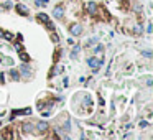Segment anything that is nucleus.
Returning <instances> with one entry per match:
<instances>
[{"mask_svg":"<svg viewBox=\"0 0 153 140\" xmlns=\"http://www.w3.org/2000/svg\"><path fill=\"white\" fill-rule=\"evenodd\" d=\"M36 130L40 132V134H45V132L48 130V122H38L36 124Z\"/></svg>","mask_w":153,"mask_h":140,"instance_id":"7","label":"nucleus"},{"mask_svg":"<svg viewBox=\"0 0 153 140\" xmlns=\"http://www.w3.org/2000/svg\"><path fill=\"white\" fill-rule=\"evenodd\" d=\"M87 64L91 66L94 71H97L99 66H102V59H99V58H89V59H87Z\"/></svg>","mask_w":153,"mask_h":140,"instance_id":"3","label":"nucleus"},{"mask_svg":"<svg viewBox=\"0 0 153 140\" xmlns=\"http://www.w3.org/2000/svg\"><path fill=\"white\" fill-rule=\"evenodd\" d=\"M15 8H17V12L20 13V15H23V16H28V8H26L25 5H21V4H18L17 7H15Z\"/></svg>","mask_w":153,"mask_h":140,"instance_id":"6","label":"nucleus"},{"mask_svg":"<svg viewBox=\"0 0 153 140\" xmlns=\"http://www.w3.org/2000/svg\"><path fill=\"white\" fill-rule=\"evenodd\" d=\"M9 74L13 78V81H20V78H21L20 73H18V71H15V69H10V71H9Z\"/></svg>","mask_w":153,"mask_h":140,"instance_id":"10","label":"nucleus"},{"mask_svg":"<svg viewBox=\"0 0 153 140\" xmlns=\"http://www.w3.org/2000/svg\"><path fill=\"white\" fill-rule=\"evenodd\" d=\"M79 49H81V48H79V45H76L74 48H73V51H71V58H76V56H78Z\"/></svg>","mask_w":153,"mask_h":140,"instance_id":"13","label":"nucleus"},{"mask_svg":"<svg viewBox=\"0 0 153 140\" xmlns=\"http://www.w3.org/2000/svg\"><path fill=\"white\" fill-rule=\"evenodd\" d=\"M48 2H50V0H35V4H36V5H43V7L48 5Z\"/></svg>","mask_w":153,"mask_h":140,"instance_id":"14","label":"nucleus"},{"mask_svg":"<svg viewBox=\"0 0 153 140\" xmlns=\"http://www.w3.org/2000/svg\"><path fill=\"white\" fill-rule=\"evenodd\" d=\"M51 38H53L54 43H58V41H59V38H58V35H56V33H53V35H51Z\"/></svg>","mask_w":153,"mask_h":140,"instance_id":"18","label":"nucleus"},{"mask_svg":"<svg viewBox=\"0 0 153 140\" xmlns=\"http://www.w3.org/2000/svg\"><path fill=\"white\" fill-rule=\"evenodd\" d=\"M21 130H23V132H28V134H31V132L35 130V125H33V124H23V125H21Z\"/></svg>","mask_w":153,"mask_h":140,"instance_id":"9","label":"nucleus"},{"mask_svg":"<svg viewBox=\"0 0 153 140\" xmlns=\"http://www.w3.org/2000/svg\"><path fill=\"white\" fill-rule=\"evenodd\" d=\"M38 20H40V21H43V23H45L46 26H48V28L51 30V31L54 30V25H53V21H51L50 18H48V16H46V13H38Z\"/></svg>","mask_w":153,"mask_h":140,"instance_id":"1","label":"nucleus"},{"mask_svg":"<svg viewBox=\"0 0 153 140\" xmlns=\"http://www.w3.org/2000/svg\"><path fill=\"white\" fill-rule=\"evenodd\" d=\"M87 10H89V13H95V12H97V4L89 2V4H87Z\"/></svg>","mask_w":153,"mask_h":140,"instance_id":"11","label":"nucleus"},{"mask_svg":"<svg viewBox=\"0 0 153 140\" xmlns=\"http://www.w3.org/2000/svg\"><path fill=\"white\" fill-rule=\"evenodd\" d=\"M21 74H23V76H30V74H31V71H30V68L26 64H21Z\"/></svg>","mask_w":153,"mask_h":140,"instance_id":"12","label":"nucleus"},{"mask_svg":"<svg viewBox=\"0 0 153 140\" xmlns=\"http://www.w3.org/2000/svg\"><path fill=\"white\" fill-rule=\"evenodd\" d=\"M2 8H4V10H9V8H12V2H5V4L2 5Z\"/></svg>","mask_w":153,"mask_h":140,"instance_id":"16","label":"nucleus"},{"mask_svg":"<svg viewBox=\"0 0 153 140\" xmlns=\"http://www.w3.org/2000/svg\"><path fill=\"white\" fill-rule=\"evenodd\" d=\"M71 33H73L74 36L81 35V33H83V26H81V25H73V26H71Z\"/></svg>","mask_w":153,"mask_h":140,"instance_id":"8","label":"nucleus"},{"mask_svg":"<svg viewBox=\"0 0 153 140\" xmlns=\"http://www.w3.org/2000/svg\"><path fill=\"white\" fill-rule=\"evenodd\" d=\"M143 56H147V58H152V51H148V49H147V51H143Z\"/></svg>","mask_w":153,"mask_h":140,"instance_id":"19","label":"nucleus"},{"mask_svg":"<svg viewBox=\"0 0 153 140\" xmlns=\"http://www.w3.org/2000/svg\"><path fill=\"white\" fill-rule=\"evenodd\" d=\"M4 63H5V64H9V66H13V59H12V58H4Z\"/></svg>","mask_w":153,"mask_h":140,"instance_id":"15","label":"nucleus"},{"mask_svg":"<svg viewBox=\"0 0 153 140\" xmlns=\"http://www.w3.org/2000/svg\"><path fill=\"white\" fill-rule=\"evenodd\" d=\"M31 114V109L30 107H26V109H15V111L12 112V115H10V120H13L17 115H28Z\"/></svg>","mask_w":153,"mask_h":140,"instance_id":"2","label":"nucleus"},{"mask_svg":"<svg viewBox=\"0 0 153 140\" xmlns=\"http://www.w3.org/2000/svg\"><path fill=\"white\" fill-rule=\"evenodd\" d=\"M17 49H18V56H20V59H23V63H28L30 61V56L20 48V45H17Z\"/></svg>","mask_w":153,"mask_h":140,"instance_id":"5","label":"nucleus"},{"mask_svg":"<svg viewBox=\"0 0 153 140\" xmlns=\"http://www.w3.org/2000/svg\"><path fill=\"white\" fill-rule=\"evenodd\" d=\"M63 15H64V8H63L61 5H56L54 10H53V16L54 18H61Z\"/></svg>","mask_w":153,"mask_h":140,"instance_id":"4","label":"nucleus"},{"mask_svg":"<svg viewBox=\"0 0 153 140\" xmlns=\"http://www.w3.org/2000/svg\"><path fill=\"white\" fill-rule=\"evenodd\" d=\"M94 51H95V53H102V51H104V46H102V45H97Z\"/></svg>","mask_w":153,"mask_h":140,"instance_id":"17","label":"nucleus"}]
</instances>
